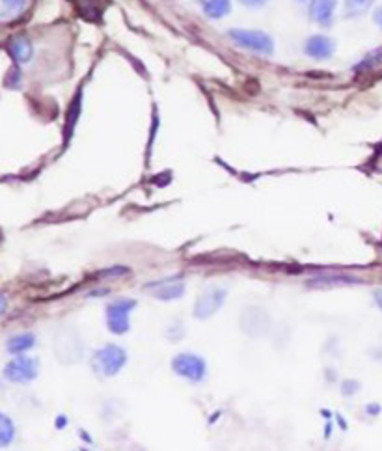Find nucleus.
<instances>
[{"instance_id": "21", "label": "nucleus", "mask_w": 382, "mask_h": 451, "mask_svg": "<svg viewBox=\"0 0 382 451\" xmlns=\"http://www.w3.org/2000/svg\"><path fill=\"white\" fill-rule=\"evenodd\" d=\"M271 0H239L240 6H245L247 10H263Z\"/></svg>"}, {"instance_id": "14", "label": "nucleus", "mask_w": 382, "mask_h": 451, "mask_svg": "<svg viewBox=\"0 0 382 451\" xmlns=\"http://www.w3.org/2000/svg\"><path fill=\"white\" fill-rule=\"evenodd\" d=\"M375 6V0H345L344 2V17L345 19H358L366 13L371 12Z\"/></svg>"}, {"instance_id": "10", "label": "nucleus", "mask_w": 382, "mask_h": 451, "mask_svg": "<svg viewBox=\"0 0 382 451\" xmlns=\"http://www.w3.org/2000/svg\"><path fill=\"white\" fill-rule=\"evenodd\" d=\"M198 4H200L203 15L213 21L224 19L234 10L232 0H198Z\"/></svg>"}, {"instance_id": "4", "label": "nucleus", "mask_w": 382, "mask_h": 451, "mask_svg": "<svg viewBox=\"0 0 382 451\" xmlns=\"http://www.w3.org/2000/svg\"><path fill=\"white\" fill-rule=\"evenodd\" d=\"M172 369H174L175 375H179L183 379L190 380V382H200V380L205 379L207 364L201 356L181 353L172 360Z\"/></svg>"}, {"instance_id": "7", "label": "nucleus", "mask_w": 382, "mask_h": 451, "mask_svg": "<svg viewBox=\"0 0 382 451\" xmlns=\"http://www.w3.org/2000/svg\"><path fill=\"white\" fill-rule=\"evenodd\" d=\"M38 362L34 358H26V356H21V358H15L8 364L4 368V377H6L10 382H17V384H26L38 377Z\"/></svg>"}, {"instance_id": "11", "label": "nucleus", "mask_w": 382, "mask_h": 451, "mask_svg": "<svg viewBox=\"0 0 382 451\" xmlns=\"http://www.w3.org/2000/svg\"><path fill=\"white\" fill-rule=\"evenodd\" d=\"M155 287V285H153ZM185 295V285L177 284L174 280H168L164 284H157V287L153 289V297L159 298V300H177Z\"/></svg>"}, {"instance_id": "5", "label": "nucleus", "mask_w": 382, "mask_h": 451, "mask_svg": "<svg viewBox=\"0 0 382 451\" xmlns=\"http://www.w3.org/2000/svg\"><path fill=\"white\" fill-rule=\"evenodd\" d=\"M226 297V289H222V287H209V289L203 291L200 297H198L192 314H194L196 319H209V317L214 316L224 306Z\"/></svg>"}, {"instance_id": "9", "label": "nucleus", "mask_w": 382, "mask_h": 451, "mask_svg": "<svg viewBox=\"0 0 382 451\" xmlns=\"http://www.w3.org/2000/svg\"><path fill=\"white\" fill-rule=\"evenodd\" d=\"M6 51L10 54V58L17 65L28 64L34 58V45L32 41L25 36H15L8 41Z\"/></svg>"}, {"instance_id": "1", "label": "nucleus", "mask_w": 382, "mask_h": 451, "mask_svg": "<svg viewBox=\"0 0 382 451\" xmlns=\"http://www.w3.org/2000/svg\"><path fill=\"white\" fill-rule=\"evenodd\" d=\"M227 38L243 51L261 54V56H272L276 51V41L271 34L258 28H229Z\"/></svg>"}, {"instance_id": "16", "label": "nucleus", "mask_w": 382, "mask_h": 451, "mask_svg": "<svg viewBox=\"0 0 382 451\" xmlns=\"http://www.w3.org/2000/svg\"><path fill=\"white\" fill-rule=\"evenodd\" d=\"M2 2V13H0V19L10 21L15 19V17H19L23 10L26 8V2L28 0H0Z\"/></svg>"}, {"instance_id": "15", "label": "nucleus", "mask_w": 382, "mask_h": 451, "mask_svg": "<svg viewBox=\"0 0 382 451\" xmlns=\"http://www.w3.org/2000/svg\"><path fill=\"white\" fill-rule=\"evenodd\" d=\"M34 343H36V338L30 332H25V334H17L12 336L10 340H8V351L12 353V355H19V353H25L28 349L34 347Z\"/></svg>"}, {"instance_id": "13", "label": "nucleus", "mask_w": 382, "mask_h": 451, "mask_svg": "<svg viewBox=\"0 0 382 451\" xmlns=\"http://www.w3.org/2000/svg\"><path fill=\"white\" fill-rule=\"evenodd\" d=\"M308 284L311 287H330V285H350L360 284V280L349 274H321V276L313 278Z\"/></svg>"}, {"instance_id": "6", "label": "nucleus", "mask_w": 382, "mask_h": 451, "mask_svg": "<svg viewBox=\"0 0 382 451\" xmlns=\"http://www.w3.org/2000/svg\"><path fill=\"white\" fill-rule=\"evenodd\" d=\"M302 51L308 58L315 62H326L336 54V41L324 34H313L304 41Z\"/></svg>"}, {"instance_id": "8", "label": "nucleus", "mask_w": 382, "mask_h": 451, "mask_svg": "<svg viewBox=\"0 0 382 451\" xmlns=\"http://www.w3.org/2000/svg\"><path fill=\"white\" fill-rule=\"evenodd\" d=\"M336 8L337 0H311V4L308 6L310 21L321 28H330L336 17Z\"/></svg>"}, {"instance_id": "17", "label": "nucleus", "mask_w": 382, "mask_h": 451, "mask_svg": "<svg viewBox=\"0 0 382 451\" xmlns=\"http://www.w3.org/2000/svg\"><path fill=\"white\" fill-rule=\"evenodd\" d=\"M379 65H382V49H377V51L366 54L358 64H355L352 72L366 73V72H371V69H375Z\"/></svg>"}, {"instance_id": "12", "label": "nucleus", "mask_w": 382, "mask_h": 451, "mask_svg": "<svg viewBox=\"0 0 382 451\" xmlns=\"http://www.w3.org/2000/svg\"><path fill=\"white\" fill-rule=\"evenodd\" d=\"M67 353H71V358L73 360H78L80 358V355H82V345L78 343L77 336L73 334L71 342H65V336L60 334L58 338H56V355H58V358H62L64 362H67Z\"/></svg>"}, {"instance_id": "18", "label": "nucleus", "mask_w": 382, "mask_h": 451, "mask_svg": "<svg viewBox=\"0 0 382 451\" xmlns=\"http://www.w3.org/2000/svg\"><path fill=\"white\" fill-rule=\"evenodd\" d=\"M80 109H82V101H80V91L77 94V97L73 99L71 107H69V112H67V122H65V140H69V136L73 135V129L78 122V114H80Z\"/></svg>"}, {"instance_id": "19", "label": "nucleus", "mask_w": 382, "mask_h": 451, "mask_svg": "<svg viewBox=\"0 0 382 451\" xmlns=\"http://www.w3.org/2000/svg\"><path fill=\"white\" fill-rule=\"evenodd\" d=\"M0 444L8 446L12 442V439L15 437V429H13L12 419L8 418L6 414H2V418H0Z\"/></svg>"}, {"instance_id": "23", "label": "nucleus", "mask_w": 382, "mask_h": 451, "mask_svg": "<svg viewBox=\"0 0 382 451\" xmlns=\"http://www.w3.org/2000/svg\"><path fill=\"white\" fill-rule=\"evenodd\" d=\"M373 298H375L377 306H379V308L382 309V287H381V289L373 291Z\"/></svg>"}, {"instance_id": "24", "label": "nucleus", "mask_w": 382, "mask_h": 451, "mask_svg": "<svg viewBox=\"0 0 382 451\" xmlns=\"http://www.w3.org/2000/svg\"><path fill=\"white\" fill-rule=\"evenodd\" d=\"M293 2H295V4H298V6H310L311 4V0H293Z\"/></svg>"}, {"instance_id": "22", "label": "nucleus", "mask_w": 382, "mask_h": 451, "mask_svg": "<svg viewBox=\"0 0 382 451\" xmlns=\"http://www.w3.org/2000/svg\"><path fill=\"white\" fill-rule=\"evenodd\" d=\"M373 23L379 26V30H382V4L373 10Z\"/></svg>"}, {"instance_id": "3", "label": "nucleus", "mask_w": 382, "mask_h": 451, "mask_svg": "<svg viewBox=\"0 0 382 451\" xmlns=\"http://www.w3.org/2000/svg\"><path fill=\"white\" fill-rule=\"evenodd\" d=\"M135 308L136 300L133 298H120L106 306V327L112 334L122 336L129 330V316Z\"/></svg>"}, {"instance_id": "2", "label": "nucleus", "mask_w": 382, "mask_h": 451, "mask_svg": "<svg viewBox=\"0 0 382 451\" xmlns=\"http://www.w3.org/2000/svg\"><path fill=\"white\" fill-rule=\"evenodd\" d=\"M125 364H127V355H125L124 349L117 347V345H104V347L98 349L91 358V368L103 379L120 373Z\"/></svg>"}, {"instance_id": "20", "label": "nucleus", "mask_w": 382, "mask_h": 451, "mask_svg": "<svg viewBox=\"0 0 382 451\" xmlns=\"http://www.w3.org/2000/svg\"><path fill=\"white\" fill-rule=\"evenodd\" d=\"M4 86H6L8 90H19L21 86H23V75H21L19 67H12L8 72L6 78H4Z\"/></svg>"}]
</instances>
